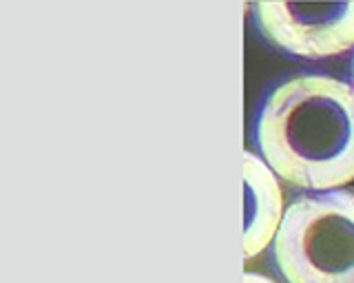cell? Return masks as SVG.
Wrapping results in <instances>:
<instances>
[{
	"label": "cell",
	"mask_w": 354,
	"mask_h": 283,
	"mask_svg": "<svg viewBox=\"0 0 354 283\" xmlns=\"http://www.w3.org/2000/svg\"><path fill=\"white\" fill-rule=\"evenodd\" d=\"M283 213L277 175L263 159L243 150V257H257L274 242Z\"/></svg>",
	"instance_id": "4"
},
{
	"label": "cell",
	"mask_w": 354,
	"mask_h": 283,
	"mask_svg": "<svg viewBox=\"0 0 354 283\" xmlns=\"http://www.w3.org/2000/svg\"><path fill=\"white\" fill-rule=\"evenodd\" d=\"M259 27L297 58H335L354 47V3H259Z\"/></svg>",
	"instance_id": "3"
},
{
	"label": "cell",
	"mask_w": 354,
	"mask_h": 283,
	"mask_svg": "<svg viewBox=\"0 0 354 283\" xmlns=\"http://www.w3.org/2000/svg\"><path fill=\"white\" fill-rule=\"evenodd\" d=\"M243 283H277V281L263 275H254V272H246V275H243Z\"/></svg>",
	"instance_id": "5"
},
{
	"label": "cell",
	"mask_w": 354,
	"mask_h": 283,
	"mask_svg": "<svg viewBox=\"0 0 354 283\" xmlns=\"http://www.w3.org/2000/svg\"><path fill=\"white\" fill-rule=\"evenodd\" d=\"M272 246L288 283H354V193L292 202Z\"/></svg>",
	"instance_id": "2"
},
{
	"label": "cell",
	"mask_w": 354,
	"mask_h": 283,
	"mask_svg": "<svg viewBox=\"0 0 354 283\" xmlns=\"http://www.w3.org/2000/svg\"><path fill=\"white\" fill-rule=\"evenodd\" d=\"M257 142L277 177L339 191L354 182V86L328 75L279 84L259 113Z\"/></svg>",
	"instance_id": "1"
}]
</instances>
